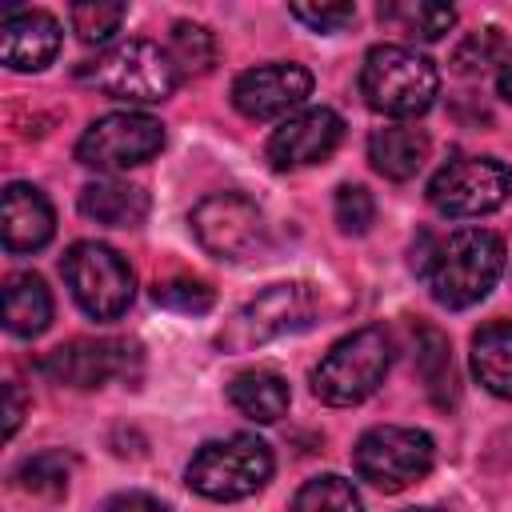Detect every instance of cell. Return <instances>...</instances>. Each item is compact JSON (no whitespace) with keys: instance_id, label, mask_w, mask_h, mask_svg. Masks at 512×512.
<instances>
[{"instance_id":"obj_1","label":"cell","mask_w":512,"mask_h":512,"mask_svg":"<svg viewBox=\"0 0 512 512\" xmlns=\"http://www.w3.org/2000/svg\"><path fill=\"white\" fill-rule=\"evenodd\" d=\"M416 272H424L436 304L472 308L496 288L504 272V240L492 228H456L448 240L432 244Z\"/></svg>"},{"instance_id":"obj_2","label":"cell","mask_w":512,"mask_h":512,"mask_svg":"<svg viewBox=\"0 0 512 512\" xmlns=\"http://www.w3.org/2000/svg\"><path fill=\"white\" fill-rule=\"evenodd\" d=\"M440 92L436 64L404 44H376L360 68V96L372 112L392 120H412L432 108Z\"/></svg>"},{"instance_id":"obj_3","label":"cell","mask_w":512,"mask_h":512,"mask_svg":"<svg viewBox=\"0 0 512 512\" xmlns=\"http://www.w3.org/2000/svg\"><path fill=\"white\" fill-rule=\"evenodd\" d=\"M388 364H392L388 332L376 324L356 328L352 336L336 340L328 348V356L312 368V392H316V400H324L332 408H352L384 384Z\"/></svg>"},{"instance_id":"obj_4","label":"cell","mask_w":512,"mask_h":512,"mask_svg":"<svg viewBox=\"0 0 512 512\" xmlns=\"http://www.w3.org/2000/svg\"><path fill=\"white\" fill-rule=\"evenodd\" d=\"M80 80L112 100L156 104L176 92L180 68L172 64L168 48H160L152 40H124V44L100 52L96 60H88L80 68Z\"/></svg>"},{"instance_id":"obj_5","label":"cell","mask_w":512,"mask_h":512,"mask_svg":"<svg viewBox=\"0 0 512 512\" xmlns=\"http://www.w3.org/2000/svg\"><path fill=\"white\" fill-rule=\"evenodd\" d=\"M272 468H276L272 448L260 436L236 432V436L200 444L184 476H188V488L204 500H244L272 480Z\"/></svg>"},{"instance_id":"obj_6","label":"cell","mask_w":512,"mask_h":512,"mask_svg":"<svg viewBox=\"0 0 512 512\" xmlns=\"http://www.w3.org/2000/svg\"><path fill=\"white\" fill-rule=\"evenodd\" d=\"M60 272L76 296V304L92 316V320H116L128 312L132 296H136V276L128 268V260L100 244V240H76L64 260Z\"/></svg>"},{"instance_id":"obj_7","label":"cell","mask_w":512,"mask_h":512,"mask_svg":"<svg viewBox=\"0 0 512 512\" xmlns=\"http://www.w3.org/2000/svg\"><path fill=\"white\" fill-rule=\"evenodd\" d=\"M316 316V288L304 280H284V284H268L260 296H252L216 336L220 348L228 352H248L260 348L268 340H280L288 332L308 328Z\"/></svg>"},{"instance_id":"obj_8","label":"cell","mask_w":512,"mask_h":512,"mask_svg":"<svg viewBox=\"0 0 512 512\" xmlns=\"http://www.w3.org/2000/svg\"><path fill=\"white\" fill-rule=\"evenodd\" d=\"M436 460V444L428 432L420 428H404V424H380L368 428L356 448H352V464L356 476L368 480L380 492H404L416 480H424L432 472Z\"/></svg>"},{"instance_id":"obj_9","label":"cell","mask_w":512,"mask_h":512,"mask_svg":"<svg viewBox=\"0 0 512 512\" xmlns=\"http://www.w3.org/2000/svg\"><path fill=\"white\" fill-rule=\"evenodd\" d=\"M512 196V172L496 156H456L428 180V204L440 216H488Z\"/></svg>"},{"instance_id":"obj_10","label":"cell","mask_w":512,"mask_h":512,"mask_svg":"<svg viewBox=\"0 0 512 512\" xmlns=\"http://www.w3.org/2000/svg\"><path fill=\"white\" fill-rule=\"evenodd\" d=\"M164 148V124L148 112H108L76 140V160L96 172H128Z\"/></svg>"},{"instance_id":"obj_11","label":"cell","mask_w":512,"mask_h":512,"mask_svg":"<svg viewBox=\"0 0 512 512\" xmlns=\"http://www.w3.org/2000/svg\"><path fill=\"white\" fill-rule=\"evenodd\" d=\"M192 232L216 260H248L264 248V212L240 192H212L192 208Z\"/></svg>"},{"instance_id":"obj_12","label":"cell","mask_w":512,"mask_h":512,"mask_svg":"<svg viewBox=\"0 0 512 512\" xmlns=\"http://www.w3.org/2000/svg\"><path fill=\"white\" fill-rule=\"evenodd\" d=\"M312 96V72L300 64H256L248 72L236 76L232 84V104L236 112H244L248 120H276V116H292L304 108V100Z\"/></svg>"},{"instance_id":"obj_13","label":"cell","mask_w":512,"mask_h":512,"mask_svg":"<svg viewBox=\"0 0 512 512\" xmlns=\"http://www.w3.org/2000/svg\"><path fill=\"white\" fill-rule=\"evenodd\" d=\"M132 364H140V352L128 340H68L40 360V372L68 388H100L128 376Z\"/></svg>"},{"instance_id":"obj_14","label":"cell","mask_w":512,"mask_h":512,"mask_svg":"<svg viewBox=\"0 0 512 512\" xmlns=\"http://www.w3.org/2000/svg\"><path fill=\"white\" fill-rule=\"evenodd\" d=\"M340 140H344L340 112H332L328 104H312V108H300V112H292L288 120H280L272 128V136H268V160L280 172L308 168V164L328 160Z\"/></svg>"},{"instance_id":"obj_15","label":"cell","mask_w":512,"mask_h":512,"mask_svg":"<svg viewBox=\"0 0 512 512\" xmlns=\"http://www.w3.org/2000/svg\"><path fill=\"white\" fill-rule=\"evenodd\" d=\"M60 52V24L40 8H8L0 20V60L12 72H40Z\"/></svg>"},{"instance_id":"obj_16","label":"cell","mask_w":512,"mask_h":512,"mask_svg":"<svg viewBox=\"0 0 512 512\" xmlns=\"http://www.w3.org/2000/svg\"><path fill=\"white\" fill-rule=\"evenodd\" d=\"M0 232H4V248L8 252H40L52 232H56V216L52 204L40 188L32 184H8L0 196Z\"/></svg>"},{"instance_id":"obj_17","label":"cell","mask_w":512,"mask_h":512,"mask_svg":"<svg viewBox=\"0 0 512 512\" xmlns=\"http://www.w3.org/2000/svg\"><path fill=\"white\" fill-rule=\"evenodd\" d=\"M428 152H432L428 132L412 128V124H388L368 136V160L388 180H412L424 168Z\"/></svg>"},{"instance_id":"obj_18","label":"cell","mask_w":512,"mask_h":512,"mask_svg":"<svg viewBox=\"0 0 512 512\" xmlns=\"http://www.w3.org/2000/svg\"><path fill=\"white\" fill-rule=\"evenodd\" d=\"M228 400H232V408H236L240 416H248V420H256V424H272V420H280V416L288 412L292 392H288V380H284L280 372L248 368V372L232 376Z\"/></svg>"},{"instance_id":"obj_19","label":"cell","mask_w":512,"mask_h":512,"mask_svg":"<svg viewBox=\"0 0 512 512\" xmlns=\"http://www.w3.org/2000/svg\"><path fill=\"white\" fill-rule=\"evenodd\" d=\"M472 372L492 396L512 400V320H492L472 336Z\"/></svg>"},{"instance_id":"obj_20","label":"cell","mask_w":512,"mask_h":512,"mask_svg":"<svg viewBox=\"0 0 512 512\" xmlns=\"http://www.w3.org/2000/svg\"><path fill=\"white\" fill-rule=\"evenodd\" d=\"M80 212L108 228H136L148 216V196L136 184L120 180H96L80 192Z\"/></svg>"},{"instance_id":"obj_21","label":"cell","mask_w":512,"mask_h":512,"mask_svg":"<svg viewBox=\"0 0 512 512\" xmlns=\"http://www.w3.org/2000/svg\"><path fill=\"white\" fill-rule=\"evenodd\" d=\"M52 324V292L36 272H20L4 284V328L12 336H40Z\"/></svg>"},{"instance_id":"obj_22","label":"cell","mask_w":512,"mask_h":512,"mask_svg":"<svg viewBox=\"0 0 512 512\" xmlns=\"http://www.w3.org/2000/svg\"><path fill=\"white\" fill-rule=\"evenodd\" d=\"M288 512H364L360 492L352 488V480L344 476H312L300 484V492L292 496Z\"/></svg>"},{"instance_id":"obj_23","label":"cell","mask_w":512,"mask_h":512,"mask_svg":"<svg viewBox=\"0 0 512 512\" xmlns=\"http://www.w3.org/2000/svg\"><path fill=\"white\" fill-rule=\"evenodd\" d=\"M168 56L180 68V76H204L216 64V36L204 24H172V40H168Z\"/></svg>"},{"instance_id":"obj_24","label":"cell","mask_w":512,"mask_h":512,"mask_svg":"<svg viewBox=\"0 0 512 512\" xmlns=\"http://www.w3.org/2000/svg\"><path fill=\"white\" fill-rule=\"evenodd\" d=\"M416 368L428 384V392L436 396V404H448L452 396V356H448V340L436 328H420V344H416Z\"/></svg>"},{"instance_id":"obj_25","label":"cell","mask_w":512,"mask_h":512,"mask_svg":"<svg viewBox=\"0 0 512 512\" xmlns=\"http://www.w3.org/2000/svg\"><path fill=\"white\" fill-rule=\"evenodd\" d=\"M68 476H72V456L56 452V448L36 452V456H28V460L16 468L20 488H28V492H36V496H56V492H64V488H68Z\"/></svg>"},{"instance_id":"obj_26","label":"cell","mask_w":512,"mask_h":512,"mask_svg":"<svg viewBox=\"0 0 512 512\" xmlns=\"http://www.w3.org/2000/svg\"><path fill=\"white\" fill-rule=\"evenodd\" d=\"M380 16L400 20L420 40H440L456 24V8L452 4H436V0H424V4H388V8H380Z\"/></svg>"},{"instance_id":"obj_27","label":"cell","mask_w":512,"mask_h":512,"mask_svg":"<svg viewBox=\"0 0 512 512\" xmlns=\"http://www.w3.org/2000/svg\"><path fill=\"white\" fill-rule=\"evenodd\" d=\"M128 8L124 4H104V0H84V4H72V32L84 40V44H104L120 32Z\"/></svg>"},{"instance_id":"obj_28","label":"cell","mask_w":512,"mask_h":512,"mask_svg":"<svg viewBox=\"0 0 512 512\" xmlns=\"http://www.w3.org/2000/svg\"><path fill=\"white\" fill-rule=\"evenodd\" d=\"M372 220H376V200H372V192H368L364 184H340V188H336V224H340V232L360 236V232L372 228Z\"/></svg>"},{"instance_id":"obj_29","label":"cell","mask_w":512,"mask_h":512,"mask_svg":"<svg viewBox=\"0 0 512 512\" xmlns=\"http://www.w3.org/2000/svg\"><path fill=\"white\" fill-rule=\"evenodd\" d=\"M152 300L160 308H172V312H208L212 308V288L200 284V280L176 276V280H160L152 288Z\"/></svg>"},{"instance_id":"obj_30","label":"cell","mask_w":512,"mask_h":512,"mask_svg":"<svg viewBox=\"0 0 512 512\" xmlns=\"http://www.w3.org/2000/svg\"><path fill=\"white\" fill-rule=\"evenodd\" d=\"M288 12H292V20L308 24L312 32H340L356 16L352 4H292Z\"/></svg>"},{"instance_id":"obj_31","label":"cell","mask_w":512,"mask_h":512,"mask_svg":"<svg viewBox=\"0 0 512 512\" xmlns=\"http://www.w3.org/2000/svg\"><path fill=\"white\" fill-rule=\"evenodd\" d=\"M496 52H500V36H496V28H488V32H472L460 48H456V72H484L488 64H496Z\"/></svg>"},{"instance_id":"obj_32","label":"cell","mask_w":512,"mask_h":512,"mask_svg":"<svg viewBox=\"0 0 512 512\" xmlns=\"http://www.w3.org/2000/svg\"><path fill=\"white\" fill-rule=\"evenodd\" d=\"M96 512H172V508L160 496H148V492H116Z\"/></svg>"},{"instance_id":"obj_33","label":"cell","mask_w":512,"mask_h":512,"mask_svg":"<svg viewBox=\"0 0 512 512\" xmlns=\"http://www.w3.org/2000/svg\"><path fill=\"white\" fill-rule=\"evenodd\" d=\"M4 400H8V408H4V436H12L20 428V416H24V396H20L16 384H8L4 388Z\"/></svg>"},{"instance_id":"obj_34","label":"cell","mask_w":512,"mask_h":512,"mask_svg":"<svg viewBox=\"0 0 512 512\" xmlns=\"http://www.w3.org/2000/svg\"><path fill=\"white\" fill-rule=\"evenodd\" d=\"M500 96L512 104V56L500 64Z\"/></svg>"},{"instance_id":"obj_35","label":"cell","mask_w":512,"mask_h":512,"mask_svg":"<svg viewBox=\"0 0 512 512\" xmlns=\"http://www.w3.org/2000/svg\"><path fill=\"white\" fill-rule=\"evenodd\" d=\"M412 512H432V508H412Z\"/></svg>"}]
</instances>
